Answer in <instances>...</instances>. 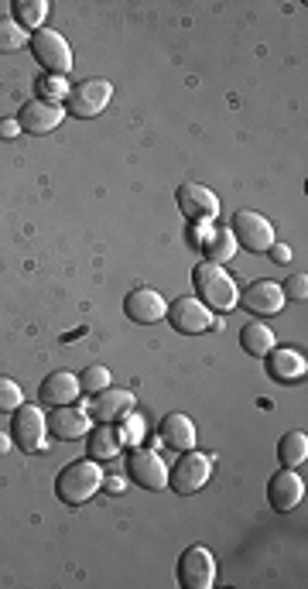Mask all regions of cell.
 Segmentation results:
<instances>
[{"instance_id":"1","label":"cell","mask_w":308,"mask_h":589,"mask_svg":"<svg viewBox=\"0 0 308 589\" xmlns=\"http://www.w3.org/2000/svg\"><path fill=\"white\" fill-rule=\"evenodd\" d=\"M96 490H103V470L93 459H72V463L55 476V497L69 507H83L86 500L96 497Z\"/></svg>"},{"instance_id":"2","label":"cell","mask_w":308,"mask_h":589,"mask_svg":"<svg viewBox=\"0 0 308 589\" xmlns=\"http://www.w3.org/2000/svg\"><path fill=\"white\" fill-rule=\"evenodd\" d=\"M192 288H196L199 302L206 305V309L230 312L240 305L237 281H233L220 264H209V261L196 264V268H192Z\"/></svg>"},{"instance_id":"3","label":"cell","mask_w":308,"mask_h":589,"mask_svg":"<svg viewBox=\"0 0 308 589\" xmlns=\"http://www.w3.org/2000/svg\"><path fill=\"white\" fill-rule=\"evenodd\" d=\"M209 476H213V456L199 453V449H185L182 459L168 470V487L182 497H192L206 487Z\"/></svg>"},{"instance_id":"4","label":"cell","mask_w":308,"mask_h":589,"mask_svg":"<svg viewBox=\"0 0 308 589\" xmlns=\"http://www.w3.org/2000/svg\"><path fill=\"white\" fill-rule=\"evenodd\" d=\"M230 233H233V240H237V247H247L250 254H267V250L278 244V240H274L271 220L261 213H254V209H240V213H233Z\"/></svg>"},{"instance_id":"5","label":"cell","mask_w":308,"mask_h":589,"mask_svg":"<svg viewBox=\"0 0 308 589\" xmlns=\"http://www.w3.org/2000/svg\"><path fill=\"white\" fill-rule=\"evenodd\" d=\"M28 48H31V55L42 62V69H48L52 76H66V72H72V48L59 31L38 28L35 35L28 38Z\"/></svg>"},{"instance_id":"6","label":"cell","mask_w":308,"mask_h":589,"mask_svg":"<svg viewBox=\"0 0 308 589\" xmlns=\"http://www.w3.org/2000/svg\"><path fill=\"white\" fill-rule=\"evenodd\" d=\"M110 100H113V86L107 79H86V83L69 86L66 110L72 117L89 120V117H100L110 107Z\"/></svg>"},{"instance_id":"7","label":"cell","mask_w":308,"mask_h":589,"mask_svg":"<svg viewBox=\"0 0 308 589\" xmlns=\"http://www.w3.org/2000/svg\"><path fill=\"white\" fill-rule=\"evenodd\" d=\"M168 322H172L175 333L182 336H199V333H209V329L223 326V322L213 319V312L206 309V305L199 302V298L185 295V298H175L172 305H168Z\"/></svg>"},{"instance_id":"8","label":"cell","mask_w":308,"mask_h":589,"mask_svg":"<svg viewBox=\"0 0 308 589\" xmlns=\"http://www.w3.org/2000/svg\"><path fill=\"white\" fill-rule=\"evenodd\" d=\"M216 583V559L209 548L192 545L178 559V586L182 589H213Z\"/></svg>"},{"instance_id":"9","label":"cell","mask_w":308,"mask_h":589,"mask_svg":"<svg viewBox=\"0 0 308 589\" xmlns=\"http://www.w3.org/2000/svg\"><path fill=\"white\" fill-rule=\"evenodd\" d=\"M45 435H48V422H45V411L38 405H21L14 411L11 418V439L14 446L24 449V453H38L45 446Z\"/></svg>"},{"instance_id":"10","label":"cell","mask_w":308,"mask_h":589,"mask_svg":"<svg viewBox=\"0 0 308 589\" xmlns=\"http://www.w3.org/2000/svg\"><path fill=\"white\" fill-rule=\"evenodd\" d=\"M175 203H178L182 216L192 223V227H196V223H209V220H216V216H220V199H216L213 192H209L206 185H199V182L178 185Z\"/></svg>"},{"instance_id":"11","label":"cell","mask_w":308,"mask_h":589,"mask_svg":"<svg viewBox=\"0 0 308 589\" xmlns=\"http://www.w3.org/2000/svg\"><path fill=\"white\" fill-rule=\"evenodd\" d=\"M127 473H131V480L144 490H165L168 487L165 459H161L158 453H151V449L134 446L131 453H127Z\"/></svg>"},{"instance_id":"12","label":"cell","mask_w":308,"mask_h":589,"mask_svg":"<svg viewBox=\"0 0 308 589\" xmlns=\"http://www.w3.org/2000/svg\"><path fill=\"white\" fill-rule=\"evenodd\" d=\"M134 411V394L127 391V387H103L100 394H93V401H89V418H96V422L103 425H113L120 422V418H127Z\"/></svg>"},{"instance_id":"13","label":"cell","mask_w":308,"mask_h":589,"mask_svg":"<svg viewBox=\"0 0 308 589\" xmlns=\"http://www.w3.org/2000/svg\"><path fill=\"white\" fill-rule=\"evenodd\" d=\"M124 316L137 322V326H154L168 316V302L165 295H158L154 288H134L131 295L124 298Z\"/></svg>"},{"instance_id":"14","label":"cell","mask_w":308,"mask_h":589,"mask_svg":"<svg viewBox=\"0 0 308 589\" xmlns=\"http://www.w3.org/2000/svg\"><path fill=\"white\" fill-rule=\"evenodd\" d=\"M285 292H281L278 281L271 278H261L254 281V285H247V292L240 295V305L247 312H254V316H278L281 309H285Z\"/></svg>"},{"instance_id":"15","label":"cell","mask_w":308,"mask_h":589,"mask_svg":"<svg viewBox=\"0 0 308 589\" xmlns=\"http://www.w3.org/2000/svg\"><path fill=\"white\" fill-rule=\"evenodd\" d=\"M302 497H305V483H302V476H298L295 470H281V473H274L271 476V483H267V500H271V507L278 514H288V511H295L298 504H302Z\"/></svg>"},{"instance_id":"16","label":"cell","mask_w":308,"mask_h":589,"mask_svg":"<svg viewBox=\"0 0 308 589\" xmlns=\"http://www.w3.org/2000/svg\"><path fill=\"white\" fill-rule=\"evenodd\" d=\"M62 117H66V107H62V103L31 100L21 107L18 124H21V131H28V134H52L55 127L62 124Z\"/></svg>"},{"instance_id":"17","label":"cell","mask_w":308,"mask_h":589,"mask_svg":"<svg viewBox=\"0 0 308 589\" xmlns=\"http://www.w3.org/2000/svg\"><path fill=\"white\" fill-rule=\"evenodd\" d=\"M264 360H267V374L281 384H298L308 374V363L302 357V350H295V346H274Z\"/></svg>"},{"instance_id":"18","label":"cell","mask_w":308,"mask_h":589,"mask_svg":"<svg viewBox=\"0 0 308 589\" xmlns=\"http://www.w3.org/2000/svg\"><path fill=\"white\" fill-rule=\"evenodd\" d=\"M83 394V387H79V377L69 374V370H55V374H48L42 387H38V401H42L45 408H62V405H72V401Z\"/></svg>"},{"instance_id":"19","label":"cell","mask_w":308,"mask_h":589,"mask_svg":"<svg viewBox=\"0 0 308 589\" xmlns=\"http://www.w3.org/2000/svg\"><path fill=\"white\" fill-rule=\"evenodd\" d=\"M89 429H93V425H89V411L76 408V405L52 408V422H48V432H52L55 439L76 442V439H83Z\"/></svg>"},{"instance_id":"20","label":"cell","mask_w":308,"mask_h":589,"mask_svg":"<svg viewBox=\"0 0 308 589\" xmlns=\"http://www.w3.org/2000/svg\"><path fill=\"white\" fill-rule=\"evenodd\" d=\"M158 435L168 449H178V453L196 449V422H192L189 415H182V411H172V415L161 418Z\"/></svg>"},{"instance_id":"21","label":"cell","mask_w":308,"mask_h":589,"mask_svg":"<svg viewBox=\"0 0 308 589\" xmlns=\"http://www.w3.org/2000/svg\"><path fill=\"white\" fill-rule=\"evenodd\" d=\"M120 432L113 429V425H96V429H89L86 432V456L93 459V463H110V459H117V453H120Z\"/></svg>"},{"instance_id":"22","label":"cell","mask_w":308,"mask_h":589,"mask_svg":"<svg viewBox=\"0 0 308 589\" xmlns=\"http://www.w3.org/2000/svg\"><path fill=\"white\" fill-rule=\"evenodd\" d=\"M240 346L250 353V357H267V353L278 346V340H274L271 326H264V322H247V326L240 329Z\"/></svg>"},{"instance_id":"23","label":"cell","mask_w":308,"mask_h":589,"mask_svg":"<svg viewBox=\"0 0 308 589\" xmlns=\"http://www.w3.org/2000/svg\"><path fill=\"white\" fill-rule=\"evenodd\" d=\"M202 250H206L209 264H226L240 247H237V240H233L230 227H220V230L209 233V240H202Z\"/></svg>"},{"instance_id":"24","label":"cell","mask_w":308,"mask_h":589,"mask_svg":"<svg viewBox=\"0 0 308 589\" xmlns=\"http://www.w3.org/2000/svg\"><path fill=\"white\" fill-rule=\"evenodd\" d=\"M11 18L18 21L24 31H31V35H35V31L42 28L45 18H48V4H45V0H14V4H11Z\"/></svg>"},{"instance_id":"25","label":"cell","mask_w":308,"mask_h":589,"mask_svg":"<svg viewBox=\"0 0 308 589\" xmlns=\"http://www.w3.org/2000/svg\"><path fill=\"white\" fill-rule=\"evenodd\" d=\"M278 459H281V466H288V470H298V466L308 459V435L305 432H285L281 435Z\"/></svg>"},{"instance_id":"26","label":"cell","mask_w":308,"mask_h":589,"mask_svg":"<svg viewBox=\"0 0 308 589\" xmlns=\"http://www.w3.org/2000/svg\"><path fill=\"white\" fill-rule=\"evenodd\" d=\"M28 45V31L14 18H0V52H21Z\"/></svg>"},{"instance_id":"27","label":"cell","mask_w":308,"mask_h":589,"mask_svg":"<svg viewBox=\"0 0 308 589\" xmlns=\"http://www.w3.org/2000/svg\"><path fill=\"white\" fill-rule=\"evenodd\" d=\"M35 90H38V100L42 103H66L69 83H66V76H42Z\"/></svg>"},{"instance_id":"28","label":"cell","mask_w":308,"mask_h":589,"mask_svg":"<svg viewBox=\"0 0 308 589\" xmlns=\"http://www.w3.org/2000/svg\"><path fill=\"white\" fill-rule=\"evenodd\" d=\"M21 405H24V391L18 387V381L0 377V415H14Z\"/></svg>"},{"instance_id":"29","label":"cell","mask_w":308,"mask_h":589,"mask_svg":"<svg viewBox=\"0 0 308 589\" xmlns=\"http://www.w3.org/2000/svg\"><path fill=\"white\" fill-rule=\"evenodd\" d=\"M113 384V374L107 367H100V363H96V367H86L83 374H79V387H83L86 394H100L103 387H110Z\"/></svg>"},{"instance_id":"30","label":"cell","mask_w":308,"mask_h":589,"mask_svg":"<svg viewBox=\"0 0 308 589\" xmlns=\"http://www.w3.org/2000/svg\"><path fill=\"white\" fill-rule=\"evenodd\" d=\"M281 292H285V298H295V302H305L308 298V274L305 271H295L291 278L281 285Z\"/></svg>"},{"instance_id":"31","label":"cell","mask_w":308,"mask_h":589,"mask_svg":"<svg viewBox=\"0 0 308 589\" xmlns=\"http://www.w3.org/2000/svg\"><path fill=\"white\" fill-rule=\"evenodd\" d=\"M141 435H144V418L141 415H127V425H124V432H120V442H124V439L141 442Z\"/></svg>"},{"instance_id":"32","label":"cell","mask_w":308,"mask_h":589,"mask_svg":"<svg viewBox=\"0 0 308 589\" xmlns=\"http://www.w3.org/2000/svg\"><path fill=\"white\" fill-rule=\"evenodd\" d=\"M21 134V124H18V117H7V120H0V141H14V137Z\"/></svg>"},{"instance_id":"33","label":"cell","mask_w":308,"mask_h":589,"mask_svg":"<svg viewBox=\"0 0 308 589\" xmlns=\"http://www.w3.org/2000/svg\"><path fill=\"white\" fill-rule=\"evenodd\" d=\"M267 254H271V261H278V264H288L291 261V247L288 244H274L271 250H267Z\"/></svg>"},{"instance_id":"34","label":"cell","mask_w":308,"mask_h":589,"mask_svg":"<svg viewBox=\"0 0 308 589\" xmlns=\"http://www.w3.org/2000/svg\"><path fill=\"white\" fill-rule=\"evenodd\" d=\"M103 490H110V494H124V480L120 476H103Z\"/></svg>"},{"instance_id":"35","label":"cell","mask_w":308,"mask_h":589,"mask_svg":"<svg viewBox=\"0 0 308 589\" xmlns=\"http://www.w3.org/2000/svg\"><path fill=\"white\" fill-rule=\"evenodd\" d=\"M11 442H14V439H11V432H0V456H4L7 449H11Z\"/></svg>"}]
</instances>
